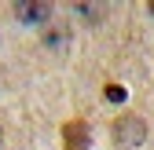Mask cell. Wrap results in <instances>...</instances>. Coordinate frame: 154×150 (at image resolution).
Masks as SVG:
<instances>
[{
    "label": "cell",
    "mask_w": 154,
    "mask_h": 150,
    "mask_svg": "<svg viewBox=\"0 0 154 150\" xmlns=\"http://www.w3.org/2000/svg\"><path fill=\"white\" fill-rule=\"evenodd\" d=\"M143 139H147V121L143 117H136V114L118 117V124H114V143L118 146L136 150V146H143Z\"/></svg>",
    "instance_id": "cell-1"
},
{
    "label": "cell",
    "mask_w": 154,
    "mask_h": 150,
    "mask_svg": "<svg viewBox=\"0 0 154 150\" xmlns=\"http://www.w3.org/2000/svg\"><path fill=\"white\" fill-rule=\"evenodd\" d=\"M15 18L26 26H41L51 18V4H44V0H18L15 4Z\"/></svg>",
    "instance_id": "cell-2"
},
{
    "label": "cell",
    "mask_w": 154,
    "mask_h": 150,
    "mask_svg": "<svg viewBox=\"0 0 154 150\" xmlns=\"http://www.w3.org/2000/svg\"><path fill=\"white\" fill-rule=\"evenodd\" d=\"M88 143H92V132H88L85 121H66L63 124V146L66 150H88Z\"/></svg>",
    "instance_id": "cell-3"
},
{
    "label": "cell",
    "mask_w": 154,
    "mask_h": 150,
    "mask_svg": "<svg viewBox=\"0 0 154 150\" xmlns=\"http://www.w3.org/2000/svg\"><path fill=\"white\" fill-rule=\"evenodd\" d=\"M66 44H70V29H66V26H51V29H44V48H51V51H66Z\"/></svg>",
    "instance_id": "cell-4"
},
{
    "label": "cell",
    "mask_w": 154,
    "mask_h": 150,
    "mask_svg": "<svg viewBox=\"0 0 154 150\" xmlns=\"http://www.w3.org/2000/svg\"><path fill=\"white\" fill-rule=\"evenodd\" d=\"M77 15H81L85 22H99V18H103V8H92V4H77Z\"/></svg>",
    "instance_id": "cell-5"
},
{
    "label": "cell",
    "mask_w": 154,
    "mask_h": 150,
    "mask_svg": "<svg viewBox=\"0 0 154 150\" xmlns=\"http://www.w3.org/2000/svg\"><path fill=\"white\" fill-rule=\"evenodd\" d=\"M106 99L110 103H125V88L121 84H106Z\"/></svg>",
    "instance_id": "cell-6"
},
{
    "label": "cell",
    "mask_w": 154,
    "mask_h": 150,
    "mask_svg": "<svg viewBox=\"0 0 154 150\" xmlns=\"http://www.w3.org/2000/svg\"><path fill=\"white\" fill-rule=\"evenodd\" d=\"M0 143H4V128H0Z\"/></svg>",
    "instance_id": "cell-7"
},
{
    "label": "cell",
    "mask_w": 154,
    "mask_h": 150,
    "mask_svg": "<svg viewBox=\"0 0 154 150\" xmlns=\"http://www.w3.org/2000/svg\"><path fill=\"white\" fill-rule=\"evenodd\" d=\"M150 15H154V4H150Z\"/></svg>",
    "instance_id": "cell-8"
}]
</instances>
